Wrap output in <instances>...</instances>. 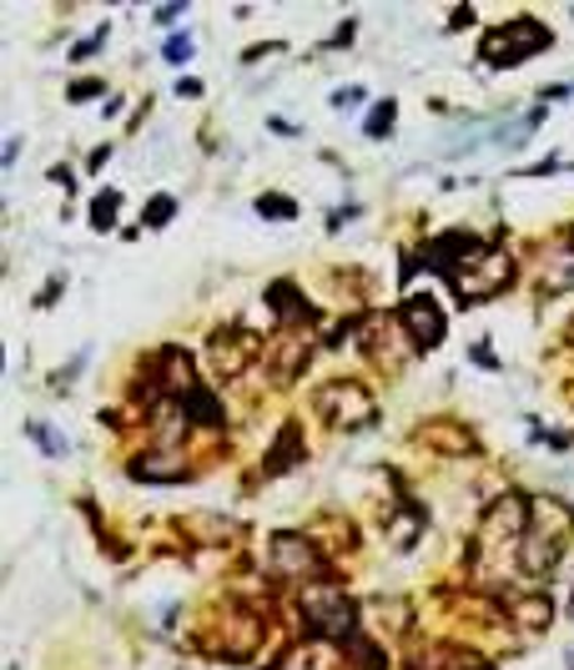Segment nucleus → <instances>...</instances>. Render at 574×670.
Returning <instances> with one entry per match:
<instances>
[{
	"mask_svg": "<svg viewBox=\"0 0 574 670\" xmlns=\"http://www.w3.org/2000/svg\"><path fill=\"white\" fill-rule=\"evenodd\" d=\"M423 444H429V449H444V454H454V459H469V454L479 449V444H474V434H469V429H459L454 418H434V424L423 429Z\"/></svg>",
	"mask_w": 574,
	"mask_h": 670,
	"instance_id": "6ab92c4d",
	"label": "nucleus"
},
{
	"mask_svg": "<svg viewBox=\"0 0 574 670\" xmlns=\"http://www.w3.org/2000/svg\"><path fill=\"white\" fill-rule=\"evenodd\" d=\"M127 474L137 484H182L192 469H187V459L177 449H152V454H137L127 464Z\"/></svg>",
	"mask_w": 574,
	"mask_h": 670,
	"instance_id": "4468645a",
	"label": "nucleus"
},
{
	"mask_svg": "<svg viewBox=\"0 0 574 670\" xmlns=\"http://www.w3.org/2000/svg\"><path fill=\"white\" fill-rule=\"evenodd\" d=\"M524 525H530V505L520 495H504L484 509V525H479V560H489L494 550H520Z\"/></svg>",
	"mask_w": 574,
	"mask_h": 670,
	"instance_id": "423d86ee",
	"label": "nucleus"
},
{
	"mask_svg": "<svg viewBox=\"0 0 574 670\" xmlns=\"http://www.w3.org/2000/svg\"><path fill=\"white\" fill-rule=\"evenodd\" d=\"M570 253H574V227H570Z\"/></svg>",
	"mask_w": 574,
	"mask_h": 670,
	"instance_id": "2f4dec72",
	"label": "nucleus"
},
{
	"mask_svg": "<svg viewBox=\"0 0 574 670\" xmlns=\"http://www.w3.org/2000/svg\"><path fill=\"white\" fill-rule=\"evenodd\" d=\"M262 646V620L242 605H228V620H222V656L228 660H252Z\"/></svg>",
	"mask_w": 574,
	"mask_h": 670,
	"instance_id": "f8f14e48",
	"label": "nucleus"
},
{
	"mask_svg": "<svg viewBox=\"0 0 574 670\" xmlns=\"http://www.w3.org/2000/svg\"><path fill=\"white\" fill-rule=\"evenodd\" d=\"M308 459V444H303V429H298L293 418L278 429V439H272V449H268V459H262V474L268 479H278V474H288V469H298V464Z\"/></svg>",
	"mask_w": 574,
	"mask_h": 670,
	"instance_id": "2eb2a0df",
	"label": "nucleus"
},
{
	"mask_svg": "<svg viewBox=\"0 0 574 670\" xmlns=\"http://www.w3.org/2000/svg\"><path fill=\"white\" fill-rule=\"evenodd\" d=\"M268 570L278 575V580H303V585H313L318 575L328 570V565H323L318 539H308V535H272V545H268Z\"/></svg>",
	"mask_w": 574,
	"mask_h": 670,
	"instance_id": "6e6552de",
	"label": "nucleus"
},
{
	"mask_svg": "<svg viewBox=\"0 0 574 670\" xmlns=\"http://www.w3.org/2000/svg\"><path fill=\"white\" fill-rule=\"evenodd\" d=\"M308 358H313V338H308V333H298V328H282L278 338L268 343V374H272V384H278V388L298 384V378H303V368H308Z\"/></svg>",
	"mask_w": 574,
	"mask_h": 670,
	"instance_id": "9d476101",
	"label": "nucleus"
},
{
	"mask_svg": "<svg viewBox=\"0 0 574 670\" xmlns=\"http://www.w3.org/2000/svg\"><path fill=\"white\" fill-rule=\"evenodd\" d=\"M177 408H182V414H187V424H207V429H222V424H228V418H222L218 394H212V388H207V384H197L192 394H187Z\"/></svg>",
	"mask_w": 574,
	"mask_h": 670,
	"instance_id": "412c9836",
	"label": "nucleus"
},
{
	"mask_svg": "<svg viewBox=\"0 0 574 670\" xmlns=\"http://www.w3.org/2000/svg\"><path fill=\"white\" fill-rule=\"evenodd\" d=\"M570 535H574V509L564 499H554V495L530 499V525H524V539H520V550H514L520 575L544 580L564 560V539Z\"/></svg>",
	"mask_w": 574,
	"mask_h": 670,
	"instance_id": "f257e3e1",
	"label": "nucleus"
},
{
	"mask_svg": "<svg viewBox=\"0 0 574 670\" xmlns=\"http://www.w3.org/2000/svg\"><path fill=\"white\" fill-rule=\"evenodd\" d=\"M172 212H177V202L172 197H152V207H147V227H167V222H172Z\"/></svg>",
	"mask_w": 574,
	"mask_h": 670,
	"instance_id": "a878e982",
	"label": "nucleus"
},
{
	"mask_svg": "<svg viewBox=\"0 0 574 670\" xmlns=\"http://www.w3.org/2000/svg\"><path fill=\"white\" fill-rule=\"evenodd\" d=\"M550 26L534 21V16H514L510 26H494V31L479 41V61H489V67H524L530 55H540L544 45H550Z\"/></svg>",
	"mask_w": 574,
	"mask_h": 670,
	"instance_id": "7ed1b4c3",
	"label": "nucleus"
},
{
	"mask_svg": "<svg viewBox=\"0 0 574 670\" xmlns=\"http://www.w3.org/2000/svg\"><path fill=\"white\" fill-rule=\"evenodd\" d=\"M117 207H121V197H117V192H101V197L91 202V227H97V232H107L111 222H117Z\"/></svg>",
	"mask_w": 574,
	"mask_h": 670,
	"instance_id": "b1692460",
	"label": "nucleus"
},
{
	"mask_svg": "<svg viewBox=\"0 0 574 670\" xmlns=\"http://www.w3.org/2000/svg\"><path fill=\"white\" fill-rule=\"evenodd\" d=\"M489 247L474 237V232H439L429 247H423V257H429V267L434 273H444V277H454V273H464L469 263H479Z\"/></svg>",
	"mask_w": 574,
	"mask_h": 670,
	"instance_id": "9b49d317",
	"label": "nucleus"
},
{
	"mask_svg": "<svg viewBox=\"0 0 574 670\" xmlns=\"http://www.w3.org/2000/svg\"><path fill=\"white\" fill-rule=\"evenodd\" d=\"M182 11H187V6H157V21H162V26H172Z\"/></svg>",
	"mask_w": 574,
	"mask_h": 670,
	"instance_id": "c756f323",
	"label": "nucleus"
},
{
	"mask_svg": "<svg viewBox=\"0 0 574 670\" xmlns=\"http://www.w3.org/2000/svg\"><path fill=\"white\" fill-rule=\"evenodd\" d=\"M313 414L323 424H333V429H373L379 424V398L363 384H353V378H333V384H318Z\"/></svg>",
	"mask_w": 574,
	"mask_h": 670,
	"instance_id": "20e7f679",
	"label": "nucleus"
},
{
	"mask_svg": "<svg viewBox=\"0 0 574 670\" xmlns=\"http://www.w3.org/2000/svg\"><path fill=\"white\" fill-rule=\"evenodd\" d=\"M97 91H101V81H77V87H71V97H97Z\"/></svg>",
	"mask_w": 574,
	"mask_h": 670,
	"instance_id": "7c9ffc66",
	"label": "nucleus"
},
{
	"mask_svg": "<svg viewBox=\"0 0 574 670\" xmlns=\"http://www.w3.org/2000/svg\"><path fill=\"white\" fill-rule=\"evenodd\" d=\"M504 610H510V620H514V626H524V630H550V620H554V600L544 590L504 595Z\"/></svg>",
	"mask_w": 574,
	"mask_h": 670,
	"instance_id": "f3484780",
	"label": "nucleus"
},
{
	"mask_svg": "<svg viewBox=\"0 0 574 670\" xmlns=\"http://www.w3.org/2000/svg\"><path fill=\"white\" fill-rule=\"evenodd\" d=\"M399 323H403V333H409V343L419 353H434L439 343H444V333H449V313L439 308L429 293H409L399 303Z\"/></svg>",
	"mask_w": 574,
	"mask_h": 670,
	"instance_id": "1a4fd4ad",
	"label": "nucleus"
},
{
	"mask_svg": "<svg viewBox=\"0 0 574 670\" xmlns=\"http://www.w3.org/2000/svg\"><path fill=\"white\" fill-rule=\"evenodd\" d=\"M167 61H172V67L192 61V35H172V41H167Z\"/></svg>",
	"mask_w": 574,
	"mask_h": 670,
	"instance_id": "cd10ccee",
	"label": "nucleus"
},
{
	"mask_svg": "<svg viewBox=\"0 0 574 670\" xmlns=\"http://www.w3.org/2000/svg\"><path fill=\"white\" fill-rule=\"evenodd\" d=\"M298 610H303L313 640H328V646L343 650L348 640L358 636V600L343 590V585H333V580L303 585V595H298Z\"/></svg>",
	"mask_w": 574,
	"mask_h": 670,
	"instance_id": "f03ea898",
	"label": "nucleus"
},
{
	"mask_svg": "<svg viewBox=\"0 0 574 670\" xmlns=\"http://www.w3.org/2000/svg\"><path fill=\"white\" fill-rule=\"evenodd\" d=\"M423 529H429V515H423V509L413 505V499H403V505L389 515V545H393L399 555H403V550H413Z\"/></svg>",
	"mask_w": 574,
	"mask_h": 670,
	"instance_id": "a211bd4d",
	"label": "nucleus"
},
{
	"mask_svg": "<svg viewBox=\"0 0 574 670\" xmlns=\"http://www.w3.org/2000/svg\"><path fill=\"white\" fill-rule=\"evenodd\" d=\"M413 670H489L484 656H474V650L464 646H444V640H429V646H413Z\"/></svg>",
	"mask_w": 574,
	"mask_h": 670,
	"instance_id": "ddd939ff",
	"label": "nucleus"
},
{
	"mask_svg": "<svg viewBox=\"0 0 574 670\" xmlns=\"http://www.w3.org/2000/svg\"><path fill=\"white\" fill-rule=\"evenodd\" d=\"M343 656H348V660H358V670H383V666H389V660H383V650L373 646V640L363 636V630H358V636L343 646Z\"/></svg>",
	"mask_w": 574,
	"mask_h": 670,
	"instance_id": "4be33fe9",
	"label": "nucleus"
},
{
	"mask_svg": "<svg viewBox=\"0 0 574 670\" xmlns=\"http://www.w3.org/2000/svg\"><path fill=\"white\" fill-rule=\"evenodd\" d=\"M268 303H272V313H278L282 328H303V323L313 318V308L303 303L298 283H272V287H268Z\"/></svg>",
	"mask_w": 574,
	"mask_h": 670,
	"instance_id": "aec40b11",
	"label": "nucleus"
},
{
	"mask_svg": "<svg viewBox=\"0 0 574 670\" xmlns=\"http://www.w3.org/2000/svg\"><path fill=\"white\" fill-rule=\"evenodd\" d=\"M157 384H162L167 394H172L177 404H182V398L197 388V378H192V353L177 348V343H172V348L157 353Z\"/></svg>",
	"mask_w": 574,
	"mask_h": 670,
	"instance_id": "dca6fc26",
	"label": "nucleus"
},
{
	"mask_svg": "<svg viewBox=\"0 0 574 670\" xmlns=\"http://www.w3.org/2000/svg\"><path fill=\"white\" fill-rule=\"evenodd\" d=\"M393 121H399V101L389 97V101H379V106L369 111V126H363V132H369L373 142H383V136L393 132Z\"/></svg>",
	"mask_w": 574,
	"mask_h": 670,
	"instance_id": "5701e85b",
	"label": "nucleus"
},
{
	"mask_svg": "<svg viewBox=\"0 0 574 670\" xmlns=\"http://www.w3.org/2000/svg\"><path fill=\"white\" fill-rule=\"evenodd\" d=\"M363 101V87H343V91H333V106H358Z\"/></svg>",
	"mask_w": 574,
	"mask_h": 670,
	"instance_id": "c85d7f7f",
	"label": "nucleus"
},
{
	"mask_svg": "<svg viewBox=\"0 0 574 670\" xmlns=\"http://www.w3.org/2000/svg\"><path fill=\"white\" fill-rule=\"evenodd\" d=\"M262 353H268L262 338L252 328H242V323H228V328H218L207 338V358H212V374L218 378H242Z\"/></svg>",
	"mask_w": 574,
	"mask_h": 670,
	"instance_id": "0eeeda50",
	"label": "nucleus"
},
{
	"mask_svg": "<svg viewBox=\"0 0 574 670\" xmlns=\"http://www.w3.org/2000/svg\"><path fill=\"white\" fill-rule=\"evenodd\" d=\"M510 283H514V257L499 253V247H489L479 263H469L464 273L449 277V287H454V297L464 303V308H474V303H489V297L504 293Z\"/></svg>",
	"mask_w": 574,
	"mask_h": 670,
	"instance_id": "39448f33",
	"label": "nucleus"
},
{
	"mask_svg": "<svg viewBox=\"0 0 574 670\" xmlns=\"http://www.w3.org/2000/svg\"><path fill=\"white\" fill-rule=\"evenodd\" d=\"M258 212H262V217L293 222V217H298V202H293V197H278V192H268V197H258Z\"/></svg>",
	"mask_w": 574,
	"mask_h": 670,
	"instance_id": "393cba45",
	"label": "nucleus"
},
{
	"mask_svg": "<svg viewBox=\"0 0 574 670\" xmlns=\"http://www.w3.org/2000/svg\"><path fill=\"white\" fill-rule=\"evenodd\" d=\"M26 434H31V439H36V444H41V449H46V454H66V444H61V439H56V434H51V429H46V424H26Z\"/></svg>",
	"mask_w": 574,
	"mask_h": 670,
	"instance_id": "bb28decb",
	"label": "nucleus"
}]
</instances>
